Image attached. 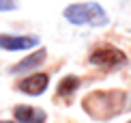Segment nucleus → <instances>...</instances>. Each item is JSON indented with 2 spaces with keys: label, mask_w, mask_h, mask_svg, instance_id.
I'll list each match as a JSON object with an SVG mask.
<instances>
[{
  "label": "nucleus",
  "mask_w": 131,
  "mask_h": 123,
  "mask_svg": "<svg viewBox=\"0 0 131 123\" xmlns=\"http://www.w3.org/2000/svg\"><path fill=\"white\" fill-rule=\"evenodd\" d=\"M88 60L90 65L101 67V69H118L127 63V54L121 48H114V46H99L90 52Z\"/></svg>",
  "instance_id": "nucleus-3"
},
{
  "label": "nucleus",
  "mask_w": 131,
  "mask_h": 123,
  "mask_svg": "<svg viewBox=\"0 0 131 123\" xmlns=\"http://www.w3.org/2000/svg\"><path fill=\"white\" fill-rule=\"evenodd\" d=\"M84 110L92 119H110L118 115L125 106V93L123 91H97L84 97Z\"/></svg>",
  "instance_id": "nucleus-1"
},
{
  "label": "nucleus",
  "mask_w": 131,
  "mask_h": 123,
  "mask_svg": "<svg viewBox=\"0 0 131 123\" xmlns=\"http://www.w3.org/2000/svg\"><path fill=\"white\" fill-rule=\"evenodd\" d=\"M39 46L37 35H0V50L17 52V50H28Z\"/></svg>",
  "instance_id": "nucleus-4"
},
{
  "label": "nucleus",
  "mask_w": 131,
  "mask_h": 123,
  "mask_svg": "<svg viewBox=\"0 0 131 123\" xmlns=\"http://www.w3.org/2000/svg\"><path fill=\"white\" fill-rule=\"evenodd\" d=\"M11 9H17L15 0H0V11H11Z\"/></svg>",
  "instance_id": "nucleus-9"
},
{
  "label": "nucleus",
  "mask_w": 131,
  "mask_h": 123,
  "mask_svg": "<svg viewBox=\"0 0 131 123\" xmlns=\"http://www.w3.org/2000/svg\"><path fill=\"white\" fill-rule=\"evenodd\" d=\"M64 20L71 22L75 26H82V24H88V26H105L110 17H107L105 9L97 2H75V4H69L64 7L62 11Z\"/></svg>",
  "instance_id": "nucleus-2"
},
{
  "label": "nucleus",
  "mask_w": 131,
  "mask_h": 123,
  "mask_svg": "<svg viewBox=\"0 0 131 123\" xmlns=\"http://www.w3.org/2000/svg\"><path fill=\"white\" fill-rule=\"evenodd\" d=\"M129 123H131V121H129Z\"/></svg>",
  "instance_id": "nucleus-11"
},
{
  "label": "nucleus",
  "mask_w": 131,
  "mask_h": 123,
  "mask_svg": "<svg viewBox=\"0 0 131 123\" xmlns=\"http://www.w3.org/2000/svg\"><path fill=\"white\" fill-rule=\"evenodd\" d=\"M2 123H13V121H2Z\"/></svg>",
  "instance_id": "nucleus-10"
},
{
  "label": "nucleus",
  "mask_w": 131,
  "mask_h": 123,
  "mask_svg": "<svg viewBox=\"0 0 131 123\" xmlns=\"http://www.w3.org/2000/svg\"><path fill=\"white\" fill-rule=\"evenodd\" d=\"M13 115L17 123H45V112L32 106H15Z\"/></svg>",
  "instance_id": "nucleus-7"
},
{
  "label": "nucleus",
  "mask_w": 131,
  "mask_h": 123,
  "mask_svg": "<svg viewBox=\"0 0 131 123\" xmlns=\"http://www.w3.org/2000/svg\"><path fill=\"white\" fill-rule=\"evenodd\" d=\"M82 84L80 82V78H75V76H67V78H62L60 80V84H58V95H62V97H67V95H71Z\"/></svg>",
  "instance_id": "nucleus-8"
},
{
  "label": "nucleus",
  "mask_w": 131,
  "mask_h": 123,
  "mask_svg": "<svg viewBox=\"0 0 131 123\" xmlns=\"http://www.w3.org/2000/svg\"><path fill=\"white\" fill-rule=\"evenodd\" d=\"M47 56V52H45V48H39V50H35L32 54H28L26 58H21L17 65H13L11 67V74H21V71H28V69H35V67H39L43 60H45Z\"/></svg>",
  "instance_id": "nucleus-6"
},
{
  "label": "nucleus",
  "mask_w": 131,
  "mask_h": 123,
  "mask_svg": "<svg viewBox=\"0 0 131 123\" xmlns=\"http://www.w3.org/2000/svg\"><path fill=\"white\" fill-rule=\"evenodd\" d=\"M47 84H50L47 74H32L28 78H24L21 82H17V89L21 93H28V95H41L47 89Z\"/></svg>",
  "instance_id": "nucleus-5"
}]
</instances>
